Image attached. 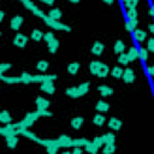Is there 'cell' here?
Listing matches in <instances>:
<instances>
[{
    "mask_svg": "<svg viewBox=\"0 0 154 154\" xmlns=\"http://www.w3.org/2000/svg\"><path fill=\"white\" fill-rule=\"evenodd\" d=\"M26 42H28V37L24 34H20V32H18L13 38V45L19 47V48H23L26 45Z\"/></svg>",
    "mask_w": 154,
    "mask_h": 154,
    "instance_id": "cell-2",
    "label": "cell"
},
{
    "mask_svg": "<svg viewBox=\"0 0 154 154\" xmlns=\"http://www.w3.org/2000/svg\"><path fill=\"white\" fill-rule=\"evenodd\" d=\"M70 2H72V4H77V2H79V0H69Z\"/></svg>",
    "mask_w": 154,
    "mask_h": 154,
    "instance_id": "cell-57",
    "label": "cell"
},
{
    "mask_svg": "<svg viewBox=\"0 0 154 154\" xmlns=\"http://www.w3.org/2000/svg\"><path fill=\"white\" fill-rule=\"evenodd\" d=\"M65 93H66L69 96H71V97H79V96H82L81 93H79L78 87H70V88H67V89L65 90Z\"/></svg>",
    "mask_w": 154,
    "mask_h": 154,
    "instance_id": "cell-13",
    "label": "cell"
},
{
    "mask_svg": "<svg viewBox=\"0 0 154 154\" xmlns=\"http://www.w3.org/2000/svg\"><path fill=\"white\" fill-rule=\"evenodd\" d=\"M126 54H128V57H129L130 61H132V60H135V59L140 58V55H138V49H137V48H135V47L129 48V52H128Z\"/></svg>",
    "mask_w": 154,
    "mask_h": 154,
    "instance_id": "cell-22",
    "label": "cell"
},
{
    "mask_svg": "<svg viewBox=\"0 0 154 154\" xmlns=\"http://www.w3.org/2000/svg\"><path fill=\"white\" fill-rule=\"evenodd\" d=\"M124 49H125V45H124V42H123L122 40L116 41V43H114V53L120 54V53L124 52Z\"/></svg>",
    "mask_w": 154,
    "mask_h": 154,
    "instance_id": "cell-25",
    "label": "cell"
},
{
    "mask_svg": "<svg viewBox=\"0 0 154 154\" xmlns=\"http://www.w3.org/2000/svg\"><path fill=\"white\" fill-rule=\"evenodd\" d=\"M147 71H148V73H149L150 76H153V77H154V65L148 66V67H147Z\"/></svg>",
    "mask_w": 154,
    "mask_h": 154,
    "instance_id": "cell-51",
    "label": "cell"
},
{
    "mask_svg": "<svg viewBox=\"0 0 154 154\" xmlns=\"http://www.w3.org/2000/svg\"><path fill=\"white\" fill-rule=\"evenodd\" d=\"M128 17L129 19H137V10L136 7H132V8H129L128 10Z\"/></svg>",
    "mask_w": 154,
    "mask_h": 154,
    "instance_id": "cell-38",
    "label": "cell"
},
{
    "mask_svg": "<svg viewBox=\"0 0 154 154\" xmlns=\"http://www.w3.org/2000/svg\"><path fill=\"white\" fill-rule=\"evenodd\" d=\"M134 35H135V38L137 41H143L147 37V32L144 30H141V29H135L134 30Z\"/></svg>",
    "mask_w": 154,
    "mask_h": 154,
    "instance_id": "cell-19",
    "label": "cell"
},
{
    "mask_svg": "<svg viewBox=\"0 0 154 154\" xmlns=\"http://www.w3.org/2000/svg\"><path fill=\"white\" fill-rule=\"evenodd\" d=\"M53 38H54V34H53L52 31H47V32L43 35V40H45L47 43H48V42H51Z\"/></svg>",
    "mask_w": 154,
    "mask_h": 154,
    "instance_id": "cell-43",
    "label": "cell"
},
{
    "mask_svg": "<svg viewBox=\"0 0 154 154\" xmlns=\"http://www.w3.org/2000/svg\"><path fill=\"white\" fill-rule=\"evenodd\" d=\"M81 153H82L81 147H75V149H73V154H81Z\"/></svg>",
    "mask_w": 154,
    "mask_h": 154,
    "instance_id": "cell-52",
    "label": "cell"
},
{
    "mask_svg": "<svg viewBox=\"0 0 154 154\" xmlns=\"http://www.w3.org/2000/svg\"><path fill=\"white\" fill-rule=\"evenodd\" d=\"M95 108H96V111H99V112H107V111H108V108H109V105H108L106 101L100 100V101H97V102H96Z\"/></svg>",
    "mask_w": 154,
    "mask_h": 154,
    "instance_id": "cell-14",
    "label": "cell"
},
{
    "mask_svg": "<svg viewBox=\"0 0 154 154\" xmlns=\"http://www.w3.org/2000/svg\"><path fill=\"white\" fill-rule=\"evenodd\" d=\"M83 122H84V119H83L82 117H75V118H72V120H71V126H72L73 129L78 130V129L82 126Z\"/></svg>",
    "mask_w": 154,
    "mask_h": 154,
    "instance_id": "cell-16",
    "label": "cell"
},
{
    "mask_svg": "<svg viewBox=\"0 0 154 154\" xmlns=\"http://www.w3.org/2000/svg\"><path fill=\"white\" fill-rule=\"evenodd\" d=\"M93 143H94V144H95L97 148H100L102 144H105V143H103V141H102V137H94Z\"/></svg>",
    "mask_w": 154,
    "mask_h": 154,
    "instance_id": "cell-45",
    "label": "cell"
},
{
    "mask_svg": "<svg viewBox=\"0 0 154 154\" xmlns=\"http://www.w3.org/2000/svg\"><path fill=\"white\" fill-rule=\"evenodd\" d=\"M147 49L154 52V37H152V38L148 40V42H147Z\"/></svg>",
    "mask_w": 154,
    "mask_h": 154,
    "instance_id": "cell-48",
    "label": "cell"
},
{
    "mask_svg": "<svg viewBox=\"0 0 154 154\" xmlns=\"http://www.w3.org/2000/svg\"><path fill=\"white\" fill-rule=\"evenodd\" d=\"M122 78L124 79V82H125V83H132V82L135 81V73H134V71H132L131 69H129V67H128V69H125V70H124Z\"/></svg>",
    "mask_w": 154,
    "mask_h": 154,
    "instance_id": "cell-6",
    "label": "cell"
},
{
    "mask_svg": "<svg viewBox=\"0 0 154 154\" xmlns=\"http://www.w3.org/2000/svg\"><path fill=\"white\" fill-rule=\"evenodd\" d=\"M84 147H85V150H87V152H89V153H91V154H95V153L97 152V149H99V148H97L93 142H89V141L85 143V146H84Z\"/></svg>",
    "mask_w": 154,
    "mask_h": 154,
    "instance_id": "cell-30",
    "label": "cell"
},
{
    "mask_svg": "<svg viewBox=\"0 0 154 154\" xmlns=\"http://www.w3.org/2000/svg\"><path fill=\"white\" fill-rule=\"evenodd\" d=\"M40 117V113H38V111H36V112H30V113H26V116H25V118H28V119H30V120H32V122H35L37 118Z\"/></svg>",
    "mask_w": 154,
    "mask_h": 154,
    "instance_id": "cell-41",
    "label": "cell"
},
{
    "mask_svg": "<svg viewBox=\"0 0 154 154\" xmlns=\"http://www.w3.org/2000/svg\"><path fill=\"white\" fill-rule=\"evenodd\" d=\"M20 78H22V82L23 83H30V82H32V75H30L28 72H22Z\"/></svg>",
    "mask_w": 154,
    "mask_h": 154,
    "instance_id": "cell-35",
    "label": "cell"
},
{
    "mask_svg": "<svg viewBox=\"0 0 154 154\" xmlns=\"http://www.w3.org/2000/svg\"><path fill=\"white\" fill-rule=\"evenodd\" d=\"M105 4H107V5H111V4H113V1L114 0H102Z\"/></svg>",
    "mask_w": 154,
    "mask_h": 154,
    "instance_id": "cell-54",
    "label": "cell"
},
{
    "mask_svg": "<svg viewBox=\"0 0 154 154\" xmlns=\"http://www.w3.org/2000/svg\"><path fill=\"white\" fill-rule=\"evenodd\" d=\"M43 19H45V23H46L48 26H51V28H53V29H55V30H65V31H71V28H70L69 25L63 24V23H60L59 20L51 18L49 16H46Z\"/></svg>",
    "mask_w": 154,
    "mask_h": 154,
    "instance_id": "cell-1",
    "label": "cell"
},
{
    "mask_svg": "<svg viewBox=\"0 0 154 154\" xmlns=\"http://www.w3.org/2000/svg\"><path fill=\"white\" fill-rule=\"evenodd\" d=\"M101 137H102V141H103L105 144H107V143H114V141H116V135H113L112 132H106Z\"/></svg>",
    "mask_w": 154,
    "mask_h": 154,
    "instance_id": "cell-17",
    "label": "cell"
},
{
    "mask_svg": "<svg viewBox=\"0 0 154 154\" xmlns=\"http://www.w3.org/2000/svg\"><path fill=\"white\" fill-rule=\"evenodd\" d=\"M22 23H23V17H22V16H14V17L11 19L10 25H11V28H12L13 30H18V29L20 28Z\"/></svg>",
    "mask_w": 154,
    "mask_h": 154,
    "instance_id": "cell-7",
    "label": "cell"
},
{
    "mask_svg": "<svg viewBox=\"0 0 154 154\" xmlns=\"http://www.w3.org/2000/svg\"><path fill=\"white\" fill-rule=\"evenodd\" d=\"M0 78H1L2 81H5L6 83H18V82H22L20 76H19V77H7V76H5L4 73H0Z\"/></svg>",
    "mask_w": 154,
    "mask_h": 154,
    "instance_id": "cell-15",
    "label": "cell"
},
{
    "mask_svg": "<svg viewBox=\"0 0 154 154\" xmlns=\"http://www.w3.org/2000/svg\"><path fill=\"white\" fill-rule=\"evenodd\" d=\"M22 135H24L25 137H29V138H31V140H34V141H36V142L38 141V138H37V137L35 136V134H32V132H30V131H28L26 129H25V130H24V131L22 132Z\"/></svg>",
    "mask_w": 154,
    "mask_h": 154,
    "instance_id": "cell-42",
    "label": "cell"
},
{
    "mask_svg": "<svg viewBox=\"0 0 154 154\" xmlns=\"http://www.w3.org/2000/svg\"><path fill=\"white\" fill-rule=\"evenodd\" d=\"M48 16H49L51 18H53V19L59 20V19L61 18L63 13H61V10H59V8H52V10L48 12Z\"/></svg>",
    "mask_w": 154,
    "mask_h": 154,
    "instance_id": "cell-18",
    "label": "cell"
},
{
    "mask_svg": "<svg viewBox=\"0 0 154 154\" xmlns=\"http://www.w3.org/2000/svg\"><path fill=\"white\" fill-rule=\"evenodd\" d=\"M59 48V41L57 38H53L51 42H48V51L51 53H55Z\"/></svg>",
    "mask_w": 154,
    "mask_h": 154,
    "instance_id": "cell-21",
    "label": "cell"
},
{
    "mask_svg": "<svg viewBox=\"0 0 154 154\" xmlns=\"http://www.w3.org/2000/svg\"><path fill=\"white\" fill-rule=\"evenodd\" d=\"M123 1H126V0H123Z\"/></svg>",
    "mask_w": 154,
    "mask_h": 154,
    "instance_id": "cell-58",
    "label": "cell"
},
{
    "mask_svg": "<svg viewBox=\"0 0 154 154\" xmlns=\"http://www.w3.org/2000/svg\"><path fill=\"white\" fill-rule=\"evenodd\" d=\"M129 61H130V59H129L128 54H125L124 52L119 54V57H118V63H119V64H122V65H128Z\"/></svg>",
    "mask_w": 154,
    "mask_h": 154,
    "instance_id": "cell-31",
    "label": "cell"
},
{
    "mask_svg": "<svg viewBox=\"0 0 154 154\" xmlns=\"http://www.w3.org/2000/svg\"><path fill=\"white\" fill-rule=\"evenodd\" d=\"M108 72H109V67H108L106 64L101 63V64H100V66H99V69H97V72H96V75H97L99 77L103 78V77H106V76L108 75Z\"/></svg>",
    "mask_w": 154,
    "mask_h": 154,
    "instance_id": "cell-9",
    "label": "cell"
},
{
    "mask_svg": "<svg viewBox=\"0 0 154 154\" xmlns=\"http://www.w3.org/2000/svg\"><path fill=\"white\" fill-rule=\"evenodd\" d=\"M31 11H32V13H34L35 16H37V17H40V18H45V17H46V14L43 13V11L40 10L37 6H34V7L31 8Z\"/></svg>",
    "mask_w": 154,
    "mask_h": 154,
    "instance_id": "cell-39",
    "label": "cell"
},
{
    "mask_svg": "<svg viewBox=\"0 0 154 154\" xmlns=\"http://www.w3.org/2000/svg\"><path fill=\"white\" fill-rule=\"evenodd\" d=\"M123 72H124V70H122V67H119V66H114L112 69V71H111V73H112V76L114 78H122Z\"/></svg>",
    "mask_w": 154,
    "mask_h": 154,
    "instance_id": "cell-29",
    "label": "cell"
},
{
    "mask_svg": "<svg viewBox=\"0 0 154 154\" xmlns=\"http://www.w3.org/2000/svg\"><path fill=\"white\" fill-rule=\"evenodd\" d=\"M148 29L150 30V32H153V34H154V23L149 24V25H148Z\"/></svg>",
    "mask_w": 154,
    "mask_h": 154,
    "instance_id": "cell-53",
    "label": "cell"
},
{
    "mask_svg": "<svg viewBox=\"0 0 154 154\" xmlns=\"http://www.w3.org/2000/svg\"><path fill=\"white\" fill-rule=\"evenodd\" d=\"M22 2H23V4H24V6H25L26 8H29V10H31V8L35 6V5L32 4V1H31V0H24V1H22Z\"/></svg>",
    "mask_w": 154,
    "mask_h": 154,
    "instance_id": "cell-50",
    "label": "cell"
},
{
    "mask_svg": "<svg viewBox=\"0 0 154 154\" xmlns=\"http://www.w3.org/2000/svg\"><path fill=\"white\" fill-rule=\"evenodd\" d=\"M35 103L37 106V109H48L51 102L47 99L42 97V96H37L36 100H35Z\"/></svg>",
    "mask_w": 154,
    "mask_h": 154,
    "instance_id": "cell-5",
    "label": "cell"
},
{
    "mask_svg": "<svg viewBox=\"0 0 154 154\" xmlns=\"http://www.w3.org/2000/svg\"><path fill=\"white\" fill-rule=\"evenodd\" d=\"M43 32L40 30V29H34L32 30V32H31V38L34 40V41H40V40H42L43 38Z\"/></svg>",
    "mask_w": 154,
    "mask_h": 154,
    "instance_id": "cell-24",
    "label": "cell"
},
{
    "mask_svg": "<svg viewBox=\"0 0 154 154\" xmlns=\"http://www.w3.org/2000/svg\"><path fill=\"white\" fill-rule=\"evenodd\" d=\"M100 64H101V61H97V60L91 61V63H90V65H89V71H90V73L96 75V72H97V69H99Z\"/></svg>",
    "mask_w": 154,
    "mask_h": 154,
    "instance_id": "cell-28",
    "label": "cell"
},
{
    "mask_svg": "<svg viewBox=\"0 0 154 154\" xmlns=\"http://www.w3.org/2000/svg\"><path fill=\"white\" fill-rule=\"evenodd\" d=\"M58 140H59V146H60V147H72V146H71V144H72V140H71L69 136L61 135Z\"/></svg>",
    "mask_w": 154,
    "mask_h": 154,
    "instance_id": "cell-11",
    "label": "cell"
},
{
    "mask_svg": "<svg viewBox=\"0 0 154 154\" xmlns=\"http://www.w3.org/2000/svg\"><path fill=\"white\" fill-rule=\"evenodd\" d=\"M11 67V64H8V63H2V64H0V73H4L6 70H8Z\"/></svg>",
    "mask_w": 154,
    "mask_h": 154,
    "instance_id": "cell-47",
    "label": "cell"
},
{
    "mask_svg": "<svg viewBox=\"0 0 154 154\" xmlns=\"http://www.w3.org/2000/svg\"><path fill=\"white\" fill-rule=\"evenodd\" d=\"M114 150H116L114 143H107V144H105V147H103V149H102L103 154H112Z\"/></svg>",
    "mask_w": 154,
    "mask_h": 154,
    "instance_id": "cell-32",
    "label": "cell"
},
{
    "mask_svg": "<svg viewBox=\"0 0 154 154\" xmlns=\"http://www.w3.org/2000/svg\"><path fill=\"white\" fill-rule=\"evenodd\" d=\"M137 19H129V22L125 23V29L129 30V31H134L137 26Z\"/></svg>",
    "mask_w": 154,
    "mask_h": 154,
    "instance_id": "cell-26",
    "label": "cell"
},
{
    "mask_svg": "<svg viewBox=\"0 0 154 154\" xmlns=\"http://www.w3.org/2000/svg\"><path fill=\"white\" fill-rule=\"evenodd\" d=\"M6 142H7V147L8 148H14L18 143V138L16 137V135H11L6 137Z\"/></svg>",
    "mask_w": 154,
    "mask_h": 154,
    "instance_id": "cell-20",
    "label": "cell"
},
{
    "mask_svg": "<svg viewBox=\"0 0 154 154\" xmlns=\"http://www.w3.org/2000/svg\"><path fill=\"white\" fill-rule=\"evenodd\" d=\"M124 2H125V6L128 8H132V7H136V5L138 4V0H126Z\"/></svg>",
    "mask_w": 154,
    "mask_h": 154,
    "instance_id": "cell-44",
    "label": "cell"
},
{
    "mask_svg": "<svg viewBox=\"0 0 154 154\" xmlns=\"http://www.w3.org/2000/svg\"><path fill=\"white\" fill-rule=\"evenodd\" d=\"M36 67H37V70H40V71H46V70L48 69V61H46V60H40V61L37 63Z\"/></svg>",
    "mask_w": 154,
    "mask_h": 154,
    "instance_id": "cell-37",
    "label": "cell"
},
{
    "mask_svg": "<svg viewBox=\"0 0 154 154\" xmlns=\"http://www.w3.org/2000/svg\"><path fill=\"white\" fill-rule=\"evenodd\" d=\"M46 148H47V152H48L49 154H54V153L58 150L59 146H58V144H52V146H48V147H46Z\"/></svg>",
    "mask_w": 154,
    "mask_h": 154,
    "instance_id": "cell-46",
    "label": "cell"
},
{
    "mask_svg": "<svg viewBox=\"0 0 154 154\" xmlns=\"http://www.w3.org/2000/svg\"><path fill=\"white\" fill-rule=\"evenodd\" d=\"M138 55H140V58H141V59L146 60V59L148 58V49H147V48H144V47H141V48L138 49Z\"/></svg>",
    "mask_w": 154,
    "mask_h": 154,
    "instance_id": "cell-40",
    "label": "cell"
},
{
    "mask_svg": "<svg viewBox=\"0 0 154 154\" xmlns=\"http://www.w3.org/2000/svg\"><path fill=\"white\" fill-rule=\"evenodd\" d=\"M37 111H38L40 116H42V117H51L52 116V112H49L48 109H37Z\"/></svg>",
    "mask_w": 154,
    "mask_h": 154,
    "instance_id": "cell-49",
    "label": "cell"
},
{
    "mask_svg": "<svg viewBox=\"0 0 154 154\" xmlns=\"http://www.w3.org/2000/svg\"><path fill=\"white\" fill-rule=\"evenodd\" d=\"M22 1H23V0H22Z\"/></svg>",
    "mask_w": 154,
    "mask_h": 154,
    "instance_id": "cell-59",
    "label": "cell"
},
{
    "mask_svg": "<svg viewBox=\"0 0 154 154\" xmlns=\"http://www.w3.org/2000/svg\"><path fill=\"white\" fill-rule=\"evenodd\" d=\"M40 88H41L42 91L48 93V94H53L54 90H55V87H54V84H53V81H46V82H42Z\"/></svg>",
    "mask_w": 154,
    "mask_h": 154,
    "instance_id": "cell-4",
    "label": "cell"
},
{
    "mask_svg": "<svg viewBox=\"0 0 154 154\" xmlns=\"http://www.w3.org/2000/svg\"><path fill=\"white\" fill-rule=\"evenodd\" d=\"M0 122L6 123V124L11 122V116H10V113H8L7 111H2V112L0 113Z\"/></svg>",
    "mask_w": 154,
    "mask_h": 154,
    "instance_id": "cell-33",
    "label": "cell"
},
{
    "mask_svg": "<svg viewBox=\"0 0 154 154\" xmlns=\"http://www.w3.org/2000/svg\"><path fill=\"white\" fill-rule=\"evenodd\" d=\"M93 123H94L95 125H97V126H101V125L105 123V116H102V114H100V113L95 114L94 118H93Z\"/></svg>",
    "mask_w": 154,
    "mask_h": 154,
    "instance_id": "cell-27",
    "label": "cell"
},
{
    "mask_svg": "<svg viewBox=\"0 0 154 154\" xmlns=\"http://www.w3.org/2000/svg\"><path fill=\"white\" fill-rule=\"evenodd\" d=\"M108 126L111 129H113V130H119L122 128V120L116 118V117H113V118H111L108 120Z\"/></svg>",
    "mask_w": 154,
    "mask_h": 154,
    "instance_id": "cell-10",
    "label": "cell"
},
{
    "mask_svg": "<svg viewBox=\"0 0 154 154\" xmlns=\"http://www.w3.org/2000/svg\"><path fill=\"white\" fill-rule=\"evenodd\" d=\"M149 14H150V16H154V6L150 7V10H149Z\"/></svg>",
    "mask_w": 154,
    "mask_h": 154,
    "instance_id": "cell-55",
    "label": "cell"
},
{
    "mask_svg": "<svg viewBox=\"0 0 154 154\" xmlns=\"http://www.w3.org/2000/svg\"><path fill=\"white\" fill-rule=\"evenodd\" d=\"M57 75H35L32 76V82H46V81H54Z\"/></svg>",
    "mask_w": 154,
    "mask_h": 154,
    "instance_id": "cell-3",
    "label": "cell"
},
{
    "mask_svg": "<svg viewBox=\"0 0 154 154\" xmlns=\"http://www.w3.org/2000/svg\"><path fill=\"white\" fill-rule=\"evenodd\" d=\"M97 89L101 93V96H109V95L113 94V89L111 87H108V85H105V84L97 87Z\"/></svg>",
    "mask_w": 154,
    "mask_h": 154,
    "instance_id": "cell-12",
    "label": "cell"
},
{
    "mask_svg": "<svg viewBox=\"0 0 154 154\" xmlns=\"http://www.w3.org/2000/svg\"><path fill=\"white\" fill-rule=\"evenodd\" d=\"M91 53L95 54V55H100L102 52H103V43H101L100 41H95L91 46Z\"/></svg>",
    "mask_w": 154,
    "mask_h": 154,
    "instance_id": "cell-8",
    "label": "cell"
},
{
    "mask_svg": "<svg viewBox=\"0 0 154 154\" xmlns=\"http://www.w3.org/2000/svg\"><path fill=\"white\" fill-rule=\"evenodd\" d=\"M88 142V140L85 138H77V140H72V147H82L85 146V143Z\"/></svg>",
    "mask_w": 154,
    "mask_h": 154,
    "instance_id": "cell-34",
    "label": "cell"
},
{
    "mask_svg": "<svg viewBox=\"0 0 154 154\" xmlns=\"http://www.w3.org/2000/svg\"><path fill=\"white\" fill-rule=\"evenodd\" d=\"M4 16H5V13H4V11H0V22L4 19Z\"/></svg>",
    "mask_w": 154,
    "mask_h": 154,
    "instance_id": "cell-56",
    "label": "cell"
},
{
    "mask_svg": "<svg viewBox=\"0 0 154 154\" xmlns=\"http://www.w3.org/2000/svg\"><path fill=\"white\" fill-rule=\"evenodd\" d=\"M89 82H84V83H82V84H79L78 85V89H79V93H81V95H84L88 90H89Z\"/></svg>",
    "mask_w": 154,
    "mask_h": 154,
    "instance_id": "cell-36",
    "label": "cell"
},
{
    "mask_svg": "<svg viewBox=\"0 0 154 154\" xmlns=\"http://www.w3.org/2000/svg\"><path fill=\"white\" fill-rule=\"evenodd\" d=\"M78 70H79V63H77V61L71 63V64H69V65H67V72H69V73H71V75L77 73V72H78Z\"/></svg>",
    "mask_w": 154,
    "mask_h": 154,
    "instance_id": "cell-23",
    "label": "cell"
}]
</instances>
